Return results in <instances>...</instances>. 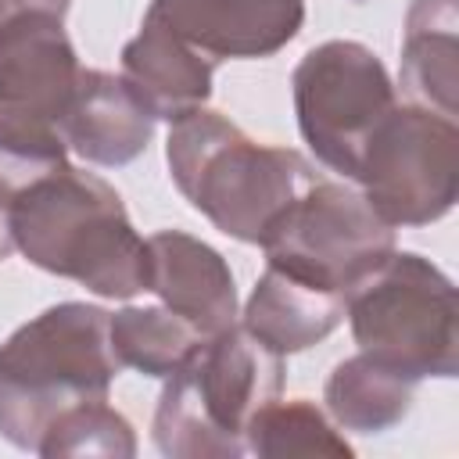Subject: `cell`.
Returning <instances> with one entry per match:
<instances>
[{
  "label": "cell",
  "mask_w": 459,
  "mask_h": 459,
  "mask_svg": "<svg viewBox=\"0 0 459 459\" xmlns=\"http://www.w3.org/2000/svg\"><path fill=\"white\" fill-rule=\"evenodd\" d=\"M100 305L61 301L0 344V437L36 452L47 427L86 402H108L122 369Z\"/></svg>",
  "instance_id": "3957f363"
},
{
  "label": "cell",
  "mask_w": 459,
  "mask_h": 459,
  "mask_svg": "<svg viewBox=\"0 0 459 459\" xmlns=\"http://www.w3.org/2000/svg\"><path fill=\"white\" fill-rule=\"evenodd\" d=\"M165 161L176 190L226 237L258 244L269 222L319 179L290 147L251 140L219 111L197 108L172 122Z\"/></svg>",
  "instance_id": "7a4b0ae2"
},
{
  "label": "cell",
  "mask_w": 459,
  "mask_h": 459,
  "mask_svg": "<svg viewBox=\"0 0 459 459\" xmlns=\"http://www.w3.org/2000/svg\"><path fill=\"white\" fill-rule=\"evenodd\" d=\"M341 323H344L341 294L312 287L273 265H265V273L258 276L240 312V326L251 337H258L265 348H273L276 355L305 351L326 341Z\"/></svg>",
  "instance_id": "5bb4252c"
},
{
  "label": "cell",
  "mask_w": 459,
  "mask_h": 459,
  "mask_svg": "<svg viewBox=\"0 0 459 459\" xmlns=\"http://www.w3.org/2000/svg\"><path fill=\"white\" fill-rule=\"evenodd\" d=\"M36 455H100V459H133L136 434L133 423L108 402H86L61 412L36 445Z\"/></svg>",
  "instance_id": "ffe728a7"
},
{
  "label": "cell",
  "mask_w": 459,
  "mask_h": 459,
  "mask_svg": "<svg viewBox=\"0 0 459 459\" xmlns=\"http://www.w3.org/2000/svg\"><path fill=\"white\" fill-rule=\"evenodd\" d=\"M244 452L262 459L283 455H351L341 427L308 398L265 402L244 427Z\"/></svg>",
  "instance_id": "ac0fdd59"
},
{
  "label": "cell",
  "mask_w": 459,
  "mask_h": 459,
  "mask_svg": "<svg viewBox=\"0 0 459 459\" xmlns=\"http://www.w3.org/2000/svg\"><path fill=\"white\" fill-rule=\"evenodd\" d=\"M7 251H14V244H11V233H7V215L0 212V258H4Z\"/></svg>",
  "instance_id": "7402d4cb"
},
{
  "label": "cell",
  "mask_w": 459,
  "mask_h": 459,
  "mask_svg": "<svg viewBox=\"0 0 459 459\" xmlns=\"http://www.w3.org/2000/svg\"><path fill=\"white\" fill-rule=\"evenodd\" d=\"M283 391V355L240 323L204 337L197 351L165 377L151 437L169 459L244 455L247 420Z\"/></svg>",
  "instance_id": "277c9868"
},
{
  "label": "cell",
  "mask_w": 459,
  "mask_h": 459,
  "mask_svg": "<svg viewBox=\"0 0 459 459\" xmlns=\"http://www.w3.org/2000/svg\"><path fill=\"white\" fill-rule=\"evenodd\" d=\"M108 337L118 366L143 377H172L204 341V333L165 305H126L108 316Z\"/></svg>",
  "instance_id": "e0dca14e"
},
{
  "label": "cell",
  "mask_w": 459,
  "mask_h": 459,
  "mask_svg": "<svg viewBox=\"0 0 459 459\" xmlns=\"http://www.w3.org/2000/svg\"><path fill=\"white\" fill-rule=\"evenodd\" d=\"M258 247L265 265L344 298L394 251V226L362 190L319 176L269 222Z\"/></svg>",
  "instance_id": "8992f818"
},
{
  "label": "cell",
  "mask_w": 459,
  "mask_h": 459,
  "mask_svg": "<svg viewBox=\"0 0 459 459\" xmlns=\"http://www.w3.org/2000/svg\"><path fill=\"white\" fill-rule=\"evenodd\" d=\"M154 22L212 61L273 57L305 25V0H151Z\"/></svg>",
  "instance_id": "9c48e42d"
},
{
  "label": "cell",
  "mask_w": 459,
  "mask_h": 459,
  "mask_svg": "<svg viewBox=\"0 0 459 459\" xmlns=\"http://www.w3.org/2000/svg\"><path fill=\"white\" fill-rule=\"evenodd\" d=\"M61 165H68V143L57 122L0 108V212Z\"/></svg>",
  "instance_id": "d6986e66"
},
{
  "label": "cell",
  "mask_w": 459,
  "mask_h": 459,
  "mask_svg": "<svg viewBox=\"0 0 459 459\" xmlns=\"http://www.w3.org/2000/svg\"><path fill=\"white\" fill-rule=\"evenodd\" d=\"M405 93L437 115H455L459 90V11L455 0H412L402 43Z\"/></svg>",
  "instance_id": "9a60e30c"
},
{
  "label": "cell",
  "mask_w": 459,
  "mask_h": 459,
  "mask_svg": "<svg viewBox=\"0 0 459 459\" xmlns=\"http://www.w3.org/2000/svg\"><path fill=\"white\" fill-rule=\"evenodd\" d=\"M68 7H72V0H0V25H4L7 18L29 14V11H47V14L65 18Z\"/></svg>",
  "instance_id": "44dd1931"
},
{
  "label": "cell",
  "mask_w": 459,
  "mask_h": 459,
  "mask_svg": "<svg viewBox=\"0 0 459 459\" xmlns=\"http://www.w3.org/2000/svg\"><path fill=\"white\" fill-rule=\"evenodd\" d=\"M4 215L14 251L43 273L75 280L97 298L126 301L147 290V240L100 176L61 165Z\"/></svg>",
  "instance_id": "6da1fadb"
},
{
  "label": "cell",
  "mask_w": 459,
  "mask_h": 459,
  "mask_svg": "<svg viewBox=\"0 0 459 459\" xmlns=\"http://www.w3.org/2000/svg\"><path fill=\"white\" fill-rule=\"evenodd\" d=\"M79 54L65 18L29 11L0 25V108L57 122L79 82Z\"/></svg>",
  "instance_id": "30bf717a"
},
{
  "label": "cell",
  "mask_w": 459,
  "mask_h": 459,
  "mask_svg": "<svg viewBox=\"0 0 459 459\" xmlns=\"http://www.w3.org/2000/svg\"><path fill=\"white\" fill-rule=\"evenodd\" d=\"M355 183L391 226H430L459 197L455 118L420 104H394L362 151Z\"/></svg>",
  "instance_id": "ba28073f"
},
{
  "label": "cell",
  "mask_w": 459,
  "mask_h": 459,
  "mask_svg": "<svg viewBox=\"0 0 459 459\" xmlns=\"http://www.w3.org/2000/svg\"><path fill=\"white\" fill-rule=\"evenodd\" d=\"M416 398V380L359 351L333 366L323 387L326 416L351 434H384L398 427Z\"/></svg>",
  "instance_id": "2e32d148"
},
{
  "label": "cell",
  "mask_w": 459,
  "mask_h": 459,
  "mask_svg": "<svg viewBox=\"0 0 459 459\" xmlns=\"http://www.w3.org/2000/svg\"><path fill=\"white\" fill-rule=\"evenodd\" d=\"M147 290L204 337L233 326L237 319V283L230 262L212 244L183 230H158L147 237Z\"/></svg>",
  "instance_id": "8fae6325"
},
{
  "label": "cell",
  "mask_w": 459,
  "mask_h": 459,
  "mask_svg": "<svg viewBox=\"0 0 459 459\" xmlns=\"http://www.w3.org/2000/svg\"><path fill=\"white\" fill-rule=\"evenodd\" d=\"M212 72L215 61L208 54L154 22H143L122 47V79L151 118L179 122L204 108L212 97Z\"/></svg>",
  "instance_id": "4fadbf2b"
},
{
  "label": "cell",
  "mask_w": 459,
  "mask_h": 459,
  "mask_svg": "<svg viewBox=\"0 0 459 459\" xmlns=\"http://www.w3.org/2000/svg\"><path fill=\"white\" fill-rule=\"evenodd\" d=\"M57 129L79 158L115 169L136 161L151 136H154V118L147 108L133 97L122 75L100 72V68H82L75 93L57 118Z\"/></svg>",
  "instance_id": "7c38bea8"
},
{
  "label": "cell",
  "mask_w": 459,
  "mask_h": 459,
  "mask_svg": "<svg viewBox=\"0 0 459 459\" xmlns=\"http://www.w3.org/2000/svg\"><path fill=\"white\" fill-rule=\"evenodd\" d=\"M359 351L409 380L459 373V301L452 280L416 251H391L344 294Z\"/></svg>",
  "instance_id": "5b68a950"
},
{
  "label": "cell",
  "mask_w": 459,
  "mask_h": 459,
  "mask_svg": "<svg viewBox=\"0 0 459 459\" xmlns=\"http://www.w3.org/2000/svg\"><path fill=\"white\" fill-rule=\"evenodd\" d=\"M290 93L301 140L319 165L344 179L359 176L369 136L398 104L384 61L355 39L312 47L290 75Z\"/></svg>",
  "instance_id": "52a82bcc"
}]
</instances>
